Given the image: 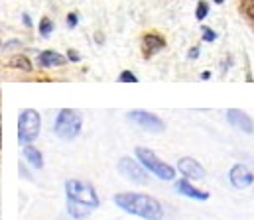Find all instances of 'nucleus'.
I'll list each match as a JSON object with an SVG mask.
<instances>
[{
    "label": "nucleus",
    "instance_id": "nucleus-1",
    "mask_svg": "<svg viewBox=\"0 0 254 220\" xmlns=\"http://www.w3.org/2000/svg\"><path fill=\"white\" fill-rule=\"evenodd\" d=\"M115 205L128 215L144 220H162L164 209L162 203L144 193H119L115 195Z\"/></svg>",
    "mask_w": 254,
    "mask_h": 220
},
{
    "label": "nucleus",
    "instance_id": "nucleus-2",
    "mask_svg": "<svg viewBox=\"0 0 254 220\" xmlns=\"http://www.w3.org/2000/svg\"><path fill=\"white\" fill-rule=\"evenodd\" d=\"M65 197H67V201L79 203V205L89 207V209H99V205H101L95 187L87 181H81V179L65 181Z\"/></svg>",
    "mask_w": 254,
    "mask_h": 220
},
{
    "label": "nucleus",
    "instance_id": "nucleus-3",
    "mask_svg": "<svg viewBox=\"0 0 254 220\" xmlns=\"http://www.w3.org/2000/svg\"><path fill=\"white\" fill-rule=\"evenodd\" d=\"M81 128H83V116L73 110V108H62L58 118H56V124H54V132L58 138H62L65 142L69 140H75L79 134H81Z\"/></svg>",
    "mask_w": 254,
    "mask_h": 220
},
{
    "label": "nucleus",
    "instance_id": "nucleus-4",
    "mask_svg": "<svg viewBox=\"0 0 254 220\" xmlns=\"http://www.w3.org/2000/svg\"><path fill=\"white\" fill-rule=\"evenodd\" d=\"M42 130V116L34 108H24L18 116V140L22 144H32L38 140Z\"/></svg>",
    "mask_w": 254,
    "mask_h": 220
},
{
    "label": "nucleus",
    "instance_id": "nucleus-5",
    "mask_svg": "<svg viewBox=\"0 0 254 220\" xmlns=\"http://www.w3.org/2000/svg\"><path fill=\"white\" fill-rule=\"evenodd\" d=\"M136 157L158 179H162V181H174L176 179V169L172 165H168L166 161H162L152 149H148V147H136Z\"/></svg>",
    "mask_w": 254,
    "mask_h": 220
},
{
    "label": "nucleus",
    "instance_id": "nucleus-6",
    "mask_svg": "<svg viewBox=\"0 0 254 220\" xmlns=\"http://www.w3.org/2000/svg\"><path fill=\"white\" fill-rule=\"evenodd\" d=\"M119 173L132 181V183H138V185H146L148 183V169L140 163V159L136 157H123L119 161Z\"/></svg>",
    "mask_w": 254,
    "mask_h": 220
},
{
    "label": "nucleus",
    "instance_id": "nucleus-7",
    "mask_svg": "<svg viewBox=\"0 0 254 220\" xmlns=\"http://www.w3.org/2000/svg\"><path fill=\"white\" fill-rule=\"evenodd\" d=\"M128 118H130L134 124H138L142 130L152 132V134H160V132L166 130V122H164L162 118H158L156 114L146 112V110H130V112H128Z\"/></svg>",
    "mask_w": 254,
    "mask_h": 220
},
{
    "label": "nucleus",
    "instance_id": "nucleus-8",
    "mask_svg": "<svg viewBox=\"0 0 254 220\" xmlns=\"http://www.w3.org/2000/svg\"><path fill=\"white\" fill-rule=\"evenodd\" d=\"M229 181L235 189H247L254 183V173L243 163H237L229 171Z\"/></svg>",
    "mask_w": 254,
    "mask_h": 220
},
{
    "label": "nucleus",
    "instance_id": "nucleus-9",
    "mask_svg": "<svg viewBox=\"0 0 254 220\" xmlns=\"http://www.w3.org/2000/svg\"><path fill=\"white\" fill-rule=\"evenodd\" d=\"M178 169H180V173L184 177H188L191 181H203L205 175H207L205 173V167L197 159H193V157H182L178 161Z\"/></svg>",
    "mask_w": 254,
    "mask_h": 220
},
{
    "label": "nucleus",
    "instance_id": "nucleus-10",
    "mask_svg": "<svg viewBox=\"0 0 254 220\" xmlns=\"http://www.w3.org/2000/svg\"><path fill=\"white\" fill-rule=\"evenodd\" d=\"M227 118H229V122H231L235 128H239V130H243V132H247V134H253L254 132V122L247 112L237 110V108H231V110H227Z\"/></svg>",
    "mask_w": 254,
    "mask_h": 220
},
{
    "label": "nucleus",
    "instance_id": "nucleus-11",
    "mask_svg": "<svg viewBox=\"0 0 254 220\" xmlns=\"http://www.w3.org/2000/svg\"><path fill=\"white\" fill-rule=\"evenodd\" d=\"M176 191H178L180 195H184V197L195 199V201H207V199H209V193L197 189V187L191 183V179H188V177H186V179H180V181L176 183Z\"/></svg>",
    "mask_w": 254,
    "mask_h": 220
},
{
    "label": "nucleus",
    "instance_id": "nucleus-12",
    "mask_svg": "<svg viewBox=\"0 0 254 220\" xmlns=\"http://www.w3.org/2000/svg\"><path fill=\"white\" fill-rule=\"evenodd\" d=\"M164 47H166V40L162 36H158V34H146L144 40H142V51H144L146 57L158 53Z\"/></svg>",
    "mask_w": 254,
    "mask_h": 220
},
{
    "label": "nucleus",
    "instance_id": "nucleus-13",
    "mask_svg": "<svg viewBox=\"0 0 254 220\" xmlns=\"http://www.w3.org/2000/svg\"><path fill=\"white\" fill-rule=\"evenodd\" d=\"M38 61H40L42 67L52 69V67H62V65H65L67 63V57L62 55V53H58V51H54V49H46V51L40 53Z\"/></svg>",
    "mask_w": 254,
    "mask_h": 220
},
{
    "label": "nucleus",
    "instance_id": "nucleus-14",
    "mask_svg": "<svg viewBox=\"0 0 254 220\" xmlns=\"http://www.w3.org/2000/svg\"><path fill=\"white\" fill-rule=\"evenodd\" d=\"M22 153H24V159H26L34 169H42V167H44V155H42V151L36 146L26 144Z\"/></svg>",
    "mask_w": 254,
    "mask_h": 220
},
{
    "label": "nucleus",
    "instance_id": "nucleus-15",
    "mask_svg": "<svg viewBox=\"0 0 254 220\" xmlns=\"http://www.w3.org/2000/svg\"><path fill=\"white\" fill-rule=\"evenodd\" d=\"M8 67L18 69V71H24V73H30V71H32V61H30L26 55L16 53V55H12V57L8 59Z\"/></svg>",
    "mask_w": 254,
    "mask_h": 220
},
{
    "label": "nucleus",
    "instance_id": "nucleus-16",
    "mask_svg": "<svg viewBox=\"0 0 254 220\" xmlns=\"http://www.w3.org/2000/svg\"><path fill=\"white\" fill-rule=\"evenodd\" d=\"M91 211H93V209H89V207H83V205L73 203V201H67V213H69L73 219H77V220L87 219V217L91 215Z\"/></svg>",
    "mask_w": 254,
    "mask_h": 220
},
{
    "label": "nucleus",
    "instance_id": "nucleus-17",
    "mask_svg": "<svg viewBox=\"0 0 254 220\" xmlns=\"http://www.w3.org/2000/svg\"><path fill=\"white\" fill-rule=\"evenodd\" d=\"M54 22L50 20V18H42V22H40V34L44 36V38H48L52 32H54Z\"/></svg>",
    "mask_w": 254,
    "mask_h": 220
},
{
    "label": "nucleus",
    "instance_id": "nucleus-18",
    "mask_svg": "<svg viewBox=\"0 0 254 220\" xmlns=\"http://www.w3.org/2000/svg\"><path fill=\"white\" fill-rule=\"evenodd\" d=\"M207 14H209V4L207 2H199L197 4V10H195V18L197 20H205Z\"/></svg>",
    "mask_w": 254,
    "mask_h": 220
},
{
    "label": "nucleus",
    "instance_id": "nucleus-19",
    "mask_svg": "<svg viewBox=\"0 0 254 220\" xmlns=\"http://www.w3.org/2000/svg\"><path fill=\"white\" fill-rule=\"evenodd\" d=\"M201 32H203V42H215V40H217V34H215L211 28L203 26V28H201Z\"/></svg>",
    "mask_w": 254,
    "mask_h": 220
},
{
    "label": "nucleus",
    "instance_id": "nucleus-20",
    "mask_svg": "<svg viewBox=\"0 0 254 220\" xmlns=\"http://www.w3.org/2000/svg\"><path fill=\"white\" fill-rule=\"evenodd\" d=\"M121 83H138V77L132 73V71H123L121 77H119Z\"/></svg>",
    "mask_w": 254,
    "mask_h": 220
},
{
    "label": "nucleus",
    "instance_id": "nucleus-21",
    "mask_svg": "<svg viewBox=\"0 0 254 220\" xmlns=\"http://www.w3.org/2000/svg\"><path fill=\"white\" fill-rule=\"evenodd\" d=\"M67 26H69V28H75V26H77V14H75V12L67 14Z\"/></svg>",
    "mask_w": 254,
    "mask_h": 220
},
{
    "label": "nucleus",
    "instance_id": "nucleus-22",
    "mask_svg": "<svg viewBox=\"0 0 254 220\" xmlns=\"http://www.w3.org/2000/svg\"><path fill=\"white\" fill-rule=\"evenodd\" d=\"M245 12H247V16H249V18L254 22V4L247 2V4H245Z\"/></svg>",
    "mask_w": 254,
    "mask_h": 220
},
{
    "label": "nucleus",
    "instance_id": "nucleus-23",
    "mask_svg": "<svg viewBox=\"0 0 254 220\" xmlns=\"http://www.w3.org/2000/svg\"><path fill=\"white\" fill-rule=\"evenodd\" d=\"M67 59H69V61H79L81 57H79V53H77L75 49H69V51H67Z\"/></svg>",
    "mask_w": 254,
    "mask_h": 220
},
{
    "label": "nucleus",
    "instance_id": "nucleus-24",
    "mask_svg": "<svg viewBox=\"0 0 254 220\" xmlns=\"http://www.w3.org/2000/svg\"><path fill=\"white\" fill-rule=\"evenodd\" d=\"M188 57H190V59H197V57H199V47H191Z\"/></svg>",
    "mask_w": 254,
    "mask_h": 220
},
{
    "label": "nucleus",
    "instance_id": "nucleus-25",
    "mask_svg": "<svg viewBox=\"0 0 254 220\" xmlns=\"http://www.w3.org/2000/svg\"><path fill=\"white\" fill-rule=\"evenodd\" d=\"M22 20H24V24H26L28 28H32V20H30V16H28V14H22Z\"/></svg>",
    "mask_w": 254,
    "mask_h": 220
},
{
    "label": "nucleus",
    "instance_id": "nucleus-26",
    "mask_svg": "<svg viewBox=\"0 0 254 220\" xmlns=\"http://www.w3.org/2000/svg\"><path fill=\"white\" fill-rule=\"evenodd\" d=\"M201 79H203V81H207V79H211V73H209V71H203V73H201Z\"/></svg>",
    "mask_w": 254,
    "mask_h": 220
},
{
    "label": "nucleus",
    "instance_id": "nucleus-27",
    "mask_svg": "<svg viewBox=\"0 0 254 220\" xmlns=\"http://www.w3.org/2000/svg\"><path fill=\"white\" fill-rule=\"evenodd\" d=\"M213 2H215V4H223L225 0H213Z\"/></svg>",
    "mask_w": 254,
    "mask_h": 220
},
{
    "label": "nucleus",
    "instance_id": "nucleus-28",
    "mask_svg": "<svg viewBox=\"0 0 254 220\" xmlns=\"http://www.w3.org/2000/svg\"><path fill=\"white\" fill-rule=\"evenodd\" d=\"M247 2H251V4H254V0H247Z\"/></svg>",
    "mask_w": 254,
    "mask_h": 220
}]
</instances>
